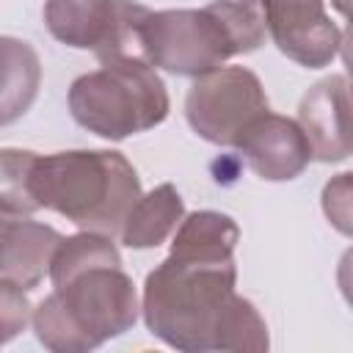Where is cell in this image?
<instances>
[{"mask_svg": "<svg viewBox=\"0 0 353 353\" xmlns=\"http://www.w3.org/2000/svg\"><path fill=\"white\" fill-rule=\"evenodd\" d=\"M259 0H212L201 8L146 11L141 19V52L154 69L199 77L223 66L232 55L265 44Z\"/></svg>", "mask_w": 353, "mask_h": 353, "instance_id": "1", "label": "cell"}, {"mask_svg": "<svg viewBox=\"0 0 353 353\" xmlns=\"http://www.w3.org/2000/svg\"><path fill=\"white\" fill-rule=\"evenodd\" d=\"M234 284V259H196L168 251L143 281V323L149 334L174 350H215L221 317L237 292Z\"/></svg>", "mask_w": 353, "mask_h": 353, "instance_id": "2", "label": "cell"}, {"mask_svg": "<svg viewBox=\"0 0 353 353\" xmlns=\"http://www.w3.org/2000/svg\"><path fill=\"white\" fill-rule=\"evenodd\" d=\"M30 190L39 210H52L77 229L116 237L141 199V179L116 149H69L36 154Z\"/></svg>", "mask_w": 353, "mask_h": 353, "instance_id": "3", "label": "cell"}, {"mask_svg": "<svg viewBox=\"0 0 353 353\" xmlns=\"http://www.w3.org/2000/svg\"><path fill=\"white\" fill-rule=\"evenodd\" d=\"M138 312V292L121 262H99L52 284L30 325L52 353H88L130 331Z\"/></svg>", "mask_w": 353, "mask_h": 353, "instance_id": "4", "label": "cell"}, {"mask_svg": "<svg viewBox=\"0 0 353 353\" xmlns=\"http://www.w3.org/2000/svg\"><path fill=\"white\" fill-rule=\"evenodd\" d=\"M66 102L83 130L108 141L154 130L171 110L168 88L157 69L135 58L105 61L99 69L74 77Z\"/></svg>", "mask_w": 353, "mask_h": 353, "instance_id": "5", "label": "cell"}, {"mask_svg": "<svg viewBox=\"0 0 353 353\" xmlns=\"http://www.w3.org/2000/svg\"><path fill=\"white\" fill-rule=\"evenodd\" d=\"M146 11L135 0H44V25L52 39L72 50H91L99 63L143 61L141 19Z\"/></svg>", "mask_w": 353, "mask_h": 353, "instance_id": "6", "label": "cell"}, {"mask_svg": "<svg viewBox=\"0 0 353 353\" xmlns=\"http://www.w3.org/2000/svg\"><path fill=\"white\" fill-rule=\"evenodd\" d=\"M262 110H268V94L248 66H218L204 72L193 77L185 97L190 130L215 146H232L237 132Z\"/></svg>", "mask_w": 353, "mask_h": 353, "instance_id": "7", "label": "cell"}, {"mask_svg": "<svg viewBox=\"0 0 353 353\" xmlns=\"http://www.w3.org/2000/svg\"><path fill=\"white\" fill-rule=\"evenodd\" d=\"M347 17V0H259L265 30L281 55L306 69L328 66L345 47V30L325 6Z\"/></svg>", "mask_w": 353, "mask_h": 353, "instance_id": "8", "label": "cell"}, {"mask_svg": "<svg viewBox=\"0 0 353 353\" xmlns=\"http://www.w3.org/2000/svg\"><path fill=\"white\" fill-rule=\"evenodd\" d=\"M248 168L265 182H290L312 163V146L295 119L273 113L270 108L254 116L232 143Z\"/></svg>", "mask_w": 353, "mask_h": 353, "instance_id": "9", "label": "cell"}, {"mask_svg": "<svg viewBox=\"0 0 353 353\" xmlns=\"http://www.w3.org/2000/svg\"><path fill=\"white\" fill-rule=\"evenodd\" d=\"M350 88L345 74L317 80L298 105V124L312 146V160L342 163L350 157Z\"/></svg>", "mask_w": 353, "mask_h": 353, "instance_id": "10", "label": "cell"}, {"mask_svg": "<svg viewBox=\"0 0 353 353\" xmlns=\"http://www.w3.org/2000/svg\"><path fill=\"white\" fill-rule=\"evenodd\" d=\"M63 234L47 223L30 221H6L0 232V276L22 287L25 292L39 287L50 273L52 254Z\"/></svg>", "mask_w": 353, "mask_h": 353, "instance_id": "11", "label": "cell"}, {"mask_svg": "<svg viewBox=\"0 0 353 353\" xmlns=\"http://www.w3.org/2000/svg\"><path fill=\"white\" fill-rule=\"evenodd\" d=\"M41 88V58L17 36H0V127L19 121Z\"/></svg>", "mask_w": 353, "mask_h": 353, "instance_id": "12", "label": "cell"}, {"mask_svg": "<svg viewBox=\"0 0 353 353\" xmlns=\"http://www.w3.org/2000/svg\"><path fill=\"white\" fill-rule=\"evenodd\" d=\"M182 215H185V201L179 190L171 182H163L154 190L141 193V199L127 212L116 237L135 251L157 248L174 234Z\"/></svg>", "mask_w": 353, "mask_h": 353, "instance_id": "13", "label": "cell"}, {"mask_svg": "<svg viewBox=\"0 0 353 353\" xmlns=\"http://www.w3.org/2000/svg\"><path fill=\"white\" fill-rule=\"evenodd\" d=\"M240 243V226L232 215L218 210H196L182 215L174 229L171 254L196 256V259H234Z\"/></svg>", "mask_w": 353, "mask_h": 353, "instance_id": "14", "label": "cell"}, {"mask_svg": "<svg viewBox=\"0 0 353 353\" xmlns=\"http://www.w3.org/2000/svg\"><path fill=\"white\" fill-rule=\"evenodd\" d=\"M270 336H268V323L259 314V309L243 298V295H232L221 325H218V336H215V350H251V353H262L268 350Z\"/></svg>", "mask_w": 353, "mask_h": 353, "instance_id": "15", "label": "cell"}, {"mask_svg": "<svg viewBox=\"0 0 353 353\" xmlns=\"http://www.w3.org/2000/svg\"><path fill=\"white\" fill-rule=\"evenodd\" d=\"M36 152L28 149H0V215L25 218L39 212L30 190Z\"/></svg>", "mask_w": 353, "mask_h": 353, "instance_id": "16", "label": "cell"}, {"mask_svg": "<svg viewBox=\"0 0 353 353\" xmlns=\"http://www.w3.org/2000/svg\"><path fill=\"white\" fill-rule=\"evenodd\" d=\"M33 306L22 287L0 276V347L17 339L30 325Z\"/></svg>", "mask_w": 353, "mask_h": 353, "instance_id": "17", "label": "cell"}, {"mask_svg": "<svg viewBox=\"0 0 353 353\" xmlns=\"http://www.w3.org/2000/svg\"><path fill=\"white\" fill-rule=\"evenodd\" d=\"M350 176L345 171L323 188V212L342 234H350Z\"/></svg>", "mask_w": 353, "mask_h": 353, "instance_id": "18", "label": "cell"}, {"mask_svg": "<svg viewBox=\"0 0 353 353\" xmlns=\"http://www.w3.org/2000/svg\"><path fill=\"white\" fill-rule=\"evenodd\" d=\"M3 226H6V215H0V232H3Z\"/></svg>", "mask_w": 353, "mask_h": 353, "instance_id": "19", "label": "cell"}]
</instances>
